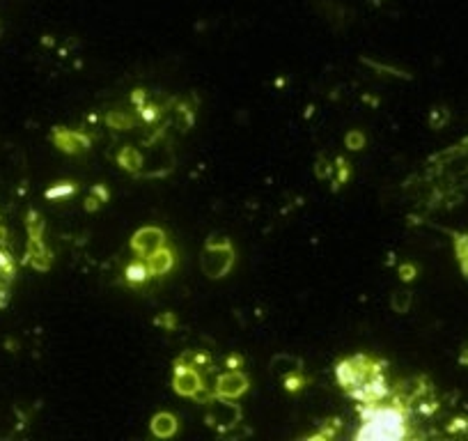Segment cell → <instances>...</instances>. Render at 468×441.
Wrapping results in <instances>:
<instances>
[{
  "label": "cell",
  "mask_w": 468,
  "mask_h": 441,
  "mask_svg": "<svg viewBox=\"0 0 468 441\" xmlns=\"http://www.w3.org/2000/svg\"><path fill=\"white\" fill-rule=\"evenodd\" d=\"M457 253H459V260H462L464 271L468 274V237H462L459 242H457Z\"/></svg>",
  "instance_id": "3957f363"
},
{
  "label": "cell",
  "mask_w": 468,
  "mask_h": 441,
  "mask_svg": "<svg viewBox=\"0 0 468 441\" xmlns=\"http://www.w3.org/2000/svg\"><path fill=\"white\" fill-rule=\"evenodd\" d=\"M439 412V400L427 379L392 384L390 393L374 403L356 405L353 439H413L425 437L420 425Z\"/></svg>",
  "instance_id": "6da1fadb"
},
{
  "label": "cell",
  "mask_w": 468,
  "mask_h": 441,
  "mask_svg": "<svg viewBox=\"0 0 468 441\" xmlns=\"http://www.w3.org/2000/svg\"><path fill=\"white\" fill-rule=\"evenodd\" d=\"M336 377L342 391L351 400H356L358 405L374 403V400L388 395L392 388L386 361L370 354H356L340 361L336 368Z\"/></svg>",
  "instance_id": "7a4b0ae2"
}]
</instances>
